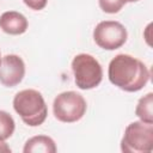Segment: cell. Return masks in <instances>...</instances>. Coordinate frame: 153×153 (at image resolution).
<instances>
[{
    "instance_id": "1",
    "label": "cell",
    "mask_w": 153,
    "mask_h": 153,
    "mask_svg": "<svg viewBox=\"0 0 153 153\" xmlns=\"http://www.w3.org/2000/svg\"><path fill=\"white\" fill-rule=\"evenodd\" d=\"M108 78L126 92H137L149 81L151 72L141 60L129 54H118L109 63Z\"/></svg>"
},
{
    "instance_id": "2",
    "label": "cell",
    "mask_w": 153,
    "mask_h": 153,
    "mask_svg": "<svg viewBox=\"0 0 153 153\" xmlns=\"http://www.w3.org/2000/svg\"><path fill=\"white\" fill-rule=\"evenodd\" d=\"M13 109L29 127L43 124L48 116V106L41 92L33 88L22 90L13 98Z\"/></svg>"
},
{
    "instance_id": "3",
    "label": "cell",
    "mask_w": 153,
    "mask_h": 153,
    "mask_svg": "<svg viewBox=\"0 0 153 153\" xmlns=\"http://www.w3.org/2000/svg\"><path fill=\"white\" fill-rule=\"evenodd\" d=\"M123 153H149L153 151V123L134 121L129 123L121 140Z\"/></svg>"
},
{
    "instance_id": "4",
    "label": "cell",
    "mask_w": 153,
    "mask_h": 153,
    "mask_svg": "<svg viewBox=\"0 0 153 153\" xmlns=\"http://www.w3.org/2000/svg\"><path fill=\"white\" fill-rule=\"evenodd\" d=\"M74 82L80 90H92L103 80V68L99 61L90 54H78L72 60Z\"/></svg>"
},
{
    "instance_id": "5",
    "label": "cell",
    "mask_w": 153,
    "mask_h": 153,
    "mask_svg": "<svg viewBox=\"0 0 153 153\" xmlns=\"http://www.w3.org/2000/svg\"><path fill=\"white\" fill-rule=\"evenodd\" d=\"M86 109L85 98L75 91L61 92L53 102V114L57 121L63 123L78 122L84 117Z\"/></svg>"
},
{
    "instance_id": "6",
    "label": "cell",
    "mask_w": 153,
    "mask_h": 153,
    "mask_svg": "<svg viewBox=\"0 0 153 153\" xmlns=\"http://www.w3.org/2000/svg\"><path fill=\"white\" fill-rule=\"evenodd\" d=\"M128 39V31L123 24L116 20L99 22L93 29V41L104 50H116Z\"/></svg>"
},
{
    "instance_id": "7",
    "label": "cell",
    "mask_w": 153,
    "mask_h": 153,
    "mask_svg": "<svg viewBox=\"0 0 153 153\" xmlns=\"http://www.w3.org/2000/svg\"><path fill=\"white\" fill-rule=\"evenodd\" d=\"M25 76V62L16 54H7L0 57V82L5 87L19 85Z\"/></svg>"
},
{
    "instance_id": "8",
    "label": "cell",
    "mask_w": 153,
    "mask_h": 153,
    "mask_svg": "<svg viewBox=\"0 0 153 153\" xmlns=\"http://www.w3.org/2000/svg\"><path fill=\"white\" fill-rule=\"evenodd\" d=\"M29 22L24 14L17 11H6L0 16V29L12 36H18L27 30Z\"/></svg>"
},
{
    "instance_id": "9",
    "label": "cell",
    "mask_w": 153,
    "mask_h": 153,
    "mask_svg": "<svg viewBox=\"0 0 153 153\" xmlns=\"http://www.w3.org/2000/svg\"><path fill=\"white\" fill-rule=\"evenodd\" d=\"M57 151L55 141L48 135H36L26 140L24 153H55Z\"/></svg>"
},
{
    "instance_id": "10",
    "label": "cell",
    "mask_w": 153,
    "mask_h": 153,
    "mask_svg": "<svg viewBox=\"0 0 153 153\" xmlns=\"http://www.w3.org/2000/svg\"><path fill=\"white\" fill-rule=\"evenodd\" d=\"M135 115L140 118V121L153 123V93L148 92L143 97H141L135 108Z\"/></svg>"
},
{
    "instance_id": "11",
    "label": "cell",
    "mask_w": 153,
    "mask_h": 153,
    "mask_svg": "<svg viewBox=\"0 0 153 153\" xmlns=\"http://www.w3.org/2000/svg\"><path fill=\"white\" fill-rule=\"evenodd\" d=\"M16 129V122L13 117L5 110H0V140L6 141L10 139Z\"/></svg>"
},
{
    "instance_id": "12",
    "label": "cell",
    "mask_w": 153,
    "mask_h": 153,
    "mask_svg": "<svg viewBox=\"0 0 153 153\" xmlns=\"http://www.w3.org/2000/svg\"><path fill=\"white\" fill-rule=\"evenodd\" d=\"M98 2L103 12L109 14H115L123 8V6L128 2V0H98Z\"/></svg>"
},
{
    "instance_id": "13",
    "label": "cell",
    "mask_w": 153,
    "mask_h": 153,
    "mask_svg": "<svg viewBox=\"0 0 153 153\" xmlns=\"http://www.w3.org/2000/svg\"><path fill=\"white\" fill-rule=\"evenodd\" d=\"M23 2H24L30 10L41 11V10H43V8L47 6L48 0H23Z\"/></svg>"
},
{
    "instance_id": "14",
    "label": "cell",
    "mask_w": 153,
    "mask_h": 153,
    "mask_svg": "<svg viewBox=\"0 0 153 153\" xmlns=\"http://www.w3.org/2000/svg\"><path fill=\"white\" fill-rule=\"evenodd\" d=\"M11 152H12L11 147L4 140H0V153H11Z\"/></svg>"
},
{
    "instance_id": "15",
    "label": "cell",
    "mask_w": 153,
    "mask_h": 153,
    "mask_svg": "<svg viewBox=\"0 0 153 153\" xmlns=\"http://www.w3.org/2000/svg\"><path fill=\"white\" fill-rule=\"evenodd\" d=\"M136 1H139V0H128V2H136Z\"/></svg>"
},
{
    "instance_id": "16",
    "label": "cell",
    "mask_w": 153,
    "mask_h": 153,
    "mask_svg": "<svg viewBox=\"0 0 153 153\" xmlns=\"http://www.w3.org/2000/svg\"><path fill=\"white\" fill-rule=\"evenodd\" d=\"M0 57H1V54H0Z\"/></svg>"
}]
</instances>
